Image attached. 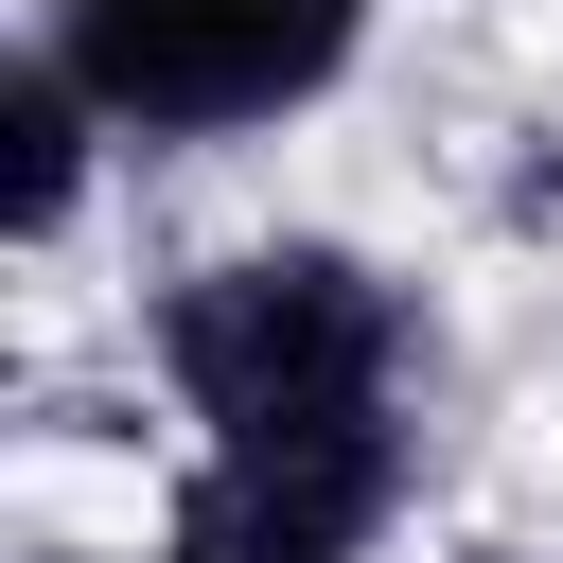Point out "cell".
Segmentation results:
<instances>
[{
  "label": "cell",
  "mask_w": 563,
  "mask_h": 563,
  "mask_svg": "<svg viewBox=\"0 0 563 563\" xmlns=\"http://www.w3.org/2000/svg\"><path fill=\"white\" fill-rule=\"evenodd\" d=\"M158 369L194 405V457L352 440V422H405V299L352 246H229L158 299Z\"/></svg>",
  "instance_id": "6da1fadb"
},
{
  "label": "cell",
  "mask_w": 563,
  "mask_h": 563,
  "mask_svg": "<svg viewBox=\"0 0 563 563\" xmlns=\"http://www.w3.org/2000/svg\"><path fill=\"white\" fill-rule=\"evenodd\" d=\"M35 53L106 106V141H246L369 53V0H53Z\"/></svg>",
  "instance_id": "7a4b0ae2"
},
{
  "label": "cell",
  "mask_w": 563,
  "mask_h": 563,
  "mask_svg": "<svg viewBox=\"0 0 563 563\" xmlns=\"http://www.w3.org/2000/svg\"><path fill=\"white\" fill-rule=\"evenodd\" d=\"M405 510V422H352V440H246V457H194L176 493V563H369Z\"/></svg>",
  "instance_id": "3957f363"
},
{
  "label": "cell",
  "mask_w": 563,
  "mask_h": 563,
  "mask_svg": "<svg viewBox=\"0 0 563 563\" xmlns=\"http://www.w3.org/2000/svg\"><path fill=\"white\" fill-rule=\"evenodd\" d=\"M88 141H106V106H88L53 53H18V88H0V211H18V246H53V229H70Z\"/></svg>",
  "instance_id": "277c9868"
},
{
  "label": "cell",
  "mask_w": 563,
  "mask_h": 563,
  "mask_svg": "<svg viewBox=\"0 0 563 563\" xmlns=\"http://www.w3.org/2000/svg\"><path fill=\"white\" fill-rule=\"evenodd\" d=\"M53 563H106V545H53ZM141 563H176V545H141Z\"/></svg>",
  "instance_id": "5b68a950"
}]
</instances>
